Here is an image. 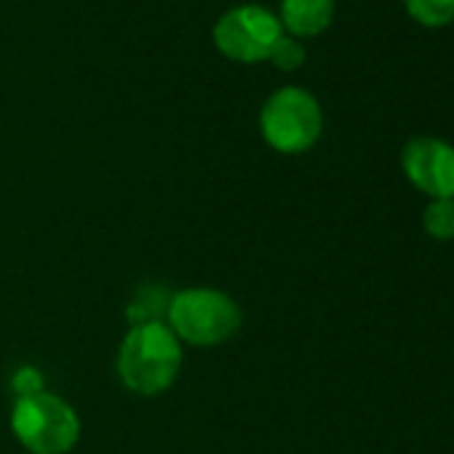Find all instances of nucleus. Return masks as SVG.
I'll return each mask as SVG.
<instances>
[{"mask_svg": "<svg viewBox=\"0 0 454 454\" xmlns=\"http://www.w3.org/2000/svg\"><path fill=\"white\" fill-rule=\"evenodd\" d=\"M182 345L163 321H142L131 326L118 350L121 382L139 395H160L179 377Z\"/></svg>", "mask_w": 454, "mask_h": 454, "instance_id": "obj_1", "label": "nucleus"}, {"mask_svg": "<svg viewBox=\"0 0 454 454\" xmlns=\"http://www.w3.org/2000/svg\"><path fill=\"white\" fill-rule=\"evenodd\" d=\"M239 302L216 289H182L168 300V329L195 348H214L241 329Z\"/></svg>", "mask_w": 454, "mask_h": 454, "instance_id": "obj_2", "label": "nucleus"}, {"mask_svg": "<svg viewBox=\"0 0 454 454\" xmlns=\"http://www.w3.org/2000/svg\"><path fill=\"white\" fill-rule=\"evenodd\" d=\"M324 131V110L318 99L300 89L284 86L273 91L260 110V134L281 155L308 153Z\"/></svg>", "mask_w": 454, "mask_h": 454, "instance_id": "obj_3", "label": "nucleus"}, {"mask_svg": "<svg viewBox=\"0 0 454 454\" xmlns=\"http://www.w3.org/2000/svg\"><path fill=\"white\" fill-rule=\"evenodd\" d=\"M12 430L30 454H67L81 438V419L65 398L41 390L17 398Z\"/></svg>", "mask_w": 454, "mask_h": 454, "instance_id": "obj_4", "label": "nucleus"}, {"mask_svg": "<svg viewBox=\"0 0 454 454\" xmlns=\"http://www.w3.org/2000/svg\"><path fill=\"white\" fill-rule=\"evenodd\" d=\"M281 35H284V27H281L278 14L257 4L227 9L211 30V41L216 51L224 59L239 62V65L268 62Z\"/></svg>", "mask_w": 454, "mask_h": 454, "instance_id": "obj_5", "label": "nucleus"}, {"mask_svg": "<svg viewBox=\"0 0 454 454\" xmlns=\"http://www.w3.org/2000/svg\"><path fill=\"white\" fill-rule=\"evenodd\" d=\"M409 182L433 200H454V147L435 137H414L401 153Z\"/></svg>", "mask_w": 454, "mask_h": 454, "instance_id": "obj_6", "label": "nucleus"}, {"mask_svg": "<svg viewBox=\"0 0 454 454\" xmlns=\"http://www.w3.org/2000/svg\"><path fill=\"white\" fill-rule=\"evenodd\" d=\"M278 20L292 38H316L334 20V0H281Z\"/></svg>", "mask_w": 454, "mask_h": 454, "instance_id": "obj_7", "label": "nucleus"}, {"mask_svg": "<svg viewBox=\"0 0 454 454\" xmlns=\"http://www.w3.org/2000/svg\"><path fill=\"white\" fill-rule=\"evenodd\" d=\"M409 17L425 27H443L454 22V0H403Z\"/></svg>", "mask_w": 454, "mask_h": 454, "instance_id": "obj_8", "label": "nucleus"}, {"mask_svg": "<svg viewBox=\"0 0 454 454\" xmlns=\"http://www.w3.org/2000/svg\"><path fill=\"white\" fill-rule=\"evenodd\" d=\"M425 231L433 241L454 239V200H430L422 216Z\"/></svg>", "mask_w": 454, "mask_h": 454, "instance_id": "obj_9", "label": "nucleus"}, {"mask_svg": "<svg viewBox=\"0 0 454 454\" xmlns=\"http://www.w3.org/2000/svg\"><path fill=\"white\" fill-rule=\"evenodd\" d=\"M268 62H273V67H278V70H284V73L300 70V67L305 65V46H302V41L284 33V35L276 41V46H273Z\"/></svg>", "mask_w": 454, "mask_h": 454, "instance_id": "obj_10", "label": "nucleus"}, {"mask_svg": "<svg viewBox=\"0 0 454 454\" xmlns=\"http://www.w3.org/2000/svg\"><path fill=\"white\" fill-rule=\"evenodd\" d=\"M12 385L17 387L20 398H25V395H35V393L43 390V377H41L33 366H25V369L17 372V377H14Z\"/></svg>", "mask_w": 454, "mask_h": 454, "instance_id": "obj_11", "label": "nucleus"}]
</instances>
